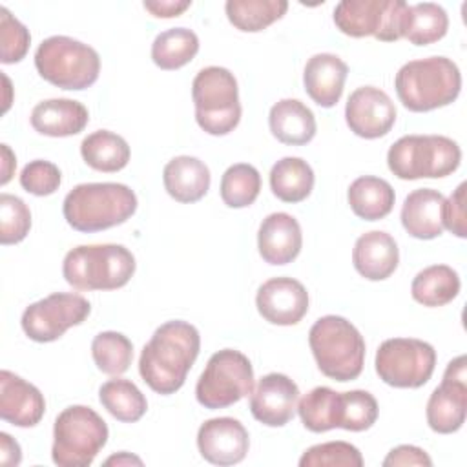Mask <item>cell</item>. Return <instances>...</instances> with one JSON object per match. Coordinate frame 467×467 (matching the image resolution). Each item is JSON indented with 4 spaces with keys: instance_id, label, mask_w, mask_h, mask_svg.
<instances>
[{
    "instance_id": "obj_1",
    "label": "cell",
    "mask_w": 467,
    "mask_h": 467,
    "mask_svg": "<svg viewBox=\"0 0 467 467\" xmlns=\"http://www.w3.org/2000/svg\"><path fill=\"white\" fill-rule=\"evenodd\" d=\"M201 350L199 330L182 319L162 323L144 345L139 358V374L157 394H175Z\"/></svg>"
},
{
    "instance_id": "obj_2",
    "label": "cell",
    "mask_w": 467,
    "mask_h": 467,
    "mask_svg": "<svg viewBox=\"0 0 467 467\" xmlns=\"http://www.w3.org/2000/svg\"><path fill=\"white\" fill-rule=\"evenodd\" d=\"M137 204L135 192L126 184L84 182L64 197L62 213L73 230L93 234L126 223Z\"/></svg>"
},
{
    "instance_id": "obj_3",
    "label": "cell",
    "mask_w": 467,
    "mask_h": 467,
    "mask_svg": "<svg viewBox=\"0 0 467 467\" xmlns=\"http://www.w3.org/2000/svg\"><path fill=\"white\" fill-rule=\"evenodd\" d=\"M400 102L414 113L452 104L462 89V73L447 57H427L403 64L394 78Z\"/></svg>"
},
{
    "instance_id": "obj_4",
    "label": "cell",
    "mask_w": 467,
    "mask_h": 467,
    "mask_svg": "<svg viewBox=\"0 0 467 467\" xmlns=\"http://www.w3.org/2000/svg\"><path fill=\"white\" fill-rule=\"evenodd\" d=\"M135 257L122 244H80L69 250L62 263V275L80 292L117 290L135 274Z\"/></svg>"
},
{
    "instance_id": "obj_5",
    "label": "cell",
    "mask_w": 467,
    "mask_h": 467,
    "mask_svg": "<svg viewBox=\"0 0 467 467\" xmlns=\"http://www.w3.org/2000/svg\"><path fill=\"white\" fill-rule=\"evenodd\" d=\"M308 345L317 368L330 379L352 381L365 363V339L359 330L341 316L319 317L308 332Z\"/></svg>"
},
{
    "instance_id": "obj_6",
    "label": "cell",
    "mask_w": 467,
    "mask_h": 467,
    "mask_svg": "<svg viewBox=\"0 0 467 467\" xmlns=\"http://www.w3.org/2000/svg\"><path fill=\"white\" fill-rule=\"evenodd\" d=\"M460 161L458 142L445 135H405L387 151L389 170L401 181L447 177Z\"/></svg>"
},
{
    "instance_id": "obj_7",
    "label": "cell",
    "mask_w": 467,
    "mask_h": 467,
    "mask_svg": "<svg viewBox=\"0 0 467 467\" xmlns=\"http://www.w3.org/2000/svg\"><path fill=\"white\" fill-rule=\"evenodd\" d=\"M38 75L60 89L82 91L93 86L100 73V57L91 46L71 36L55 35L35 51Z\"/></svg>"
},
{
    "instance_id": "obj_8",
    "label": "cell",
    "mask_w": 467,
    "mask_h": 467,
    "mask_svg": "<svg viewBox=\"0 0 467 467\" xmlns=\"http://www.w3.org/2000/svg\"><path fill=\"white\" fill-rule=\"evenodd\" d=\"M195 120L208 135H228L241 120L239 88L234 73L221 66L202 67L192 82Z\"/></svg>"
},
{
    "instance_id": "obj_9",
    "label": "cell",
    "mask_w": 467,
    "mask_h": 467,
    "mask_svg": "<svg viewBox=\"0 0 467 467\" xmlns=\"http://www.w3.org/2000/svg\"><path fill=\"white\" fill-rule=\"evenodd\" d=\"M106 421L86 405L66 407L53 425L51 458L58 467H88L108 441Z\"/></svg>"
},
{
    "instance_id": "obj_10",
    "label": "cell",
    "mask_w": 467,
    "mask_h": 467,
    "mask_svg": "<svg viewBox=\"0 0 467 467\" xmlns=\"http://www.w3.org/2000/svg\"><path fill=\"white\" fill-rule=\"evenodd\" d=\"M254 392L250 359L234 348L210 356L195 385V398L204 409H226Z\"/></svg>"
},
{
    "instance_id": "obj_11",
    "label": "cell",
    "mask_w": 467,
    "mask_h": 467,
    "mask_svg": "<svg viewBox=\"0 0 467 467\" xmlns=\"http://www.w3.org/2000/svg\"><path fill=\"white\" fill-rule=\"evenodd\" d=\"M407 15L409 4L403 0H343L334 9V24L354 38L396 42L405 35Z\"/></svg>"
},
{
    "instance_id": "obj_12",
    "label": "cell",
    "mask_w": 467,
    "mask_h": 467,
    "mask_svg": "<svg viewBox=\"0 0 467 467\" xmlns=\"http://www.w3.org/2000/svg\"><path fill=\"white\" fill-rule=\"evenodd\" d=\"M374 365L383 383L396 389H420L434 372L436 350L416 337H392L379 345Z\"/></svg>"
},
{
    "instance_id": "obj_13",
    "label": "cell",
    "mask_w": 467,
    "mask_h": 467,
    "mask_svg": "<svg viewBox=\"0 0 467 467\" xmlns=\"http://www.w3.org/2000/svg\"><path fill=\"white\" fill-rule=\"evenodd\" d=\"M91 305L86 297L73 292H55L31 303L20 319L26 336L36 343H51L64 336L71 327L88 319Z\"/></svg>"
},
{
    "instance_id": "obj_14",
    "label": "cell",
    "mask_w": 467,
    "mask_h": 467,
    "mask_svg": "<svg viewBox=\"0 0 467 467\" xmlns=\"http://www.w3.org/2000/svg\"><path fill=\"white\" fill-rule=\"evenodd\" d=\"M467 359L458 356L445 367L440 387L427 401V423L438 434H452L462 429L467 414Z\"/></svg>"
},
{
    "instance_id": "obj_15",
    "label": "cell",
    "mask_w": 467,
    "mask_h": 467,
    "mask_svg": "<svg viewBox=\"0 0 467 467\" xmlns=\"http://www.w3.org/2000/svg\"><path fill=\"white\" fill-rule=\"evenodd\" d=\"M345 120L354 135L361 139H379L392 130L396 106L383 89L361 86L354 89L347 100Z\"/></svg>"
},
{
    "instance_id": "obj_16",
    "label": "cell",
    "mask_w": 467,
    "mask_h": 467,
    "mask_svg": "<svg viewBox=\"0 0 467 467\" xmlns=\"http://www.w3.org/2000/svg\"><path fill=\"white\" fill-rule=\"evenodd\" d=\"M255 306L272 325H297L308 312V292L294 277H272L257 288Z\"/></svg>"
},
{
    "instance_id": "obj_17",
    "label": "cell",
    "mask_w": 467,
    "mask_h": 467,
    "mask_svg": "<svg viewBox=\"0 0 467 467\" xmlns=\"http://www.w3.org/2000/svg\"><path fill=\"white\" fill-rule=\"evenodd\" d=\"M250 436L244 425L230 416L206 420L197 431V449L213 465H235L244 460Z\"/></svg>"
},
{
    "instance_id": "obj_18",
    "label": "cell",
    "mask_w": 467,
    "mask_h": 467,
    "mask_svg": "<svg viewBox=\"0 0 467 467\" xmlns=\"http://www.w3.org/2000/svg\"><path fill=\"white\" fill-rule=\"evenodd\" d=\"M299 387L286 374L270 372L263 376L250 398L252 416L266 427L286 425L297 409Z\"/></svg>"
},
{
    "instance_id": "obj_19",
    "label": "cell",
    "mask_w": 467,
    "mask_h": 467,
    "mask_svg": "<svg viewBox=\"0 0 467 467\" xmlns=\"http://www.w3.org/2000/svg\"><path fill=\"white\" fill-rule=\"evenodd\" d=\"M46 412L42 392L11 370L0 372V418L15 427H35Z\"/></svg>"
},
{
    "instance_id": "obj_20",
    "label": "cell",
    "mask_w": 467,
    "mask_h": 467,
    "mask_svg": "<svg viewBox=\"0 0 467 467\" xmlns=\"http://www.w3.org/2000/svg\"><path fill=\"white\" fill-rule=\"evenodd\" d=\"M303 246L301 226L286 212H274L263 219L257 232L259 255L268 265L292 263Z\"/></svg>"
},
{
    "instance_id": "obj_21",
    "label": "cell",
    "mask_w": 467,
    "mask_h": 467,
    "mask_svg": "<svg viewBox=\"0 0 467 467\" xmlns=\"http://www.w3.org/2000/svg\"><path fill=\"white\" fill-rule=\"evenodd\" d=\"M348 75V66L332 53L312 55L303 71L306 95L321 108H332L339 102Z\"/></svg>"
},
{
    "instance_id": "obj_22",
    "label": "cell",
    "mask_w": 467,
    "mask_h": 467,
    "mask_svg": "<svg viewBox=\"0 0 467 467\" xmlns=\"http://www.w3.org/2000/svg\"><path fill=\"white\" fill-rule=\"evenodd\" d=\"M356 272L368 281H383L394 274L400 250L394 237L383 230H372L358 237L352 250Z\"/></svg>"
},
{
    "instance_id": "obj_23",
    "label": "cell",
    "mask_w": 467,
    "mask_h": 467,
    "mask_svg": "<svg viewBox=\"0 0 467 467\" xmlns=\"http://www.w3.org/2000/svg\"><path fill=\"white\" fill-rule=\"evenodd\" d=\"M31 126L46 137H71L80 133L89 120L86 106L73 99H49L31 111Z\"/></svg>"
},
{
    "instance_id": "obj_24",
    "label": "cell",
    "mask_w": 467,
    "mask_h": 467,
    "mask_svg": "<svg viewBox=\"0 0 467 467\" xmlns=\"http://www.w3.org/2000/svg\"><path fill=\"white\" fill-rule=\"evenodd\" d=\"M443 193L432 188H418L410 192L401 206V224L405 232L416 239H434L441 235V208Z\"/></svg>"
},
{
    "instance_id": "obj_25",
    "label": "cell",
    "mask_w": 467,
    "mask_h": 467,
    "mask_svg": "<svg viewBox=\"0 0 467 467\" xmlns=\"http://www.w3.org/2000/svg\"><path fill=\"white\" fill-rule=\"evenodd\" d=\"M210 170L208 166L190 155L173 157L162 170L164 190L177 202H197L210 190Z\"/></svg>"
},
{
    "instance_id": "obj_26",
    "label": "cell",
    "mask_w": 467,
    "mask_h": 467,
    "mask_svg": "<svg viewBox=\"0 0 467 467\" xmlns=\"http://www.w3.org/2000/svg\"><path fill=\"white\" fill-rule=\"evenodd\" d=\"M268 126L272 135L288 146L308 144L317 130L316 117L297 99H283L270 108Z\"/></svg>"
},
{
    "instance_id": "obj_27",
    "label": "cell",
    "mask_w": 467,
    "mask_h": 467,
    "mask_svg": "<svg viewBox=\"0 0 467 467\" xmlns=\"http://www.w3.org/2000/svg\"><path fill=\"white\" fill-rule=\"evenodd\" d=\"M347 199L356 217L363 221H379L392 212L396 193L385 179L361 175L348 186Z\"/></svg>"
},
{
    "instance_id": "obj_28",
    "label": "cell",
    "mask_w": 467,
    "mask_h": 467,
    "mask_svg": "<svg viewBox=\"0 0 467 467\" xmlns=\"http://www.w3.org/2000/svg\"><path fill=\"white\" fill-rule=\"evenodd\" d=\"M80 155L89 168L113 173L128 166L131 151L124 137L108 130H97L80 142Z\"/></svg>"
},
{
    "instance_id": "obj_29",
    "label": "cell",
    "mask_w": 467,
    "mask_h": 467,
    "mask_svg": "<svg viewBox=\"0 0 467 467\" xmlns=\"http://www.w3.org/2000/svg\"><path fill=\"white\" fill-rule=\"evenodd\" d=\"M314 170L301 157H283L270 170V190L283 202H301L314 188Z\"/></svg>"
},
{
    "instance_id": "obj_30",
    "label": "cell",
    "mask_w": 467,
    "mask_h": 467,
    "mask_svg": "<svg viewBox=\"0 0 467 467\" xmlns=\"http://www.w3.org/2000/svg\"><path fill=\"white\" fill-rule=\"evenodd\" d=\"M460 275L447 265H432L416 274L410 285L412 299L423 306H443L460 294Z\"/></svg>"
},
{
    "instance_id": "obj_31",
    "label": "cell",
    "mask_w": 467,
    "mask_h": 467,
    "mask_svg": "<svg viewBox=\"0 0 467 467\" xmlns=\"http://www.w3.org/2000/svg\"><path fill=\"white\" fill-rule=\"evenodd\" d=\"M99 400L100 405L122 423H135L148 410L146 396L133 381L124 378H115L102 383L99 389Z\"/></svg>"
},
{
    "instance_id": "obj_32",
    "label": "cell",
    "mask_w": 467,
    "mask_h": 467,
    "mask_svg": "<svg viewBox=\"0 0 467 467\" xmlns=\"http://www.w3.org/2000/svg\"><path fill=\"white\" fill-rule=\"evenodd\" d=\"M199 51V36L186 27H171L159 33L151 44V60L157 67L173 71L188 62Z\"/></svg>"
},
{
    "instance_id": "obj_33",
    "label": "cell",
    "mask_w": 467,
    "mask_h": 467,
    "mask_svg": "<svg viewBox=\"0 0 467 467\" xmlns=\"http://www.w3.org/2000/svg\"><path fill=\"white\" fill-rule=\"evenodd\" d=\"M288 9L285 0H228L224 4L230 24L244 33H257L283 18Z\"/></svg>"
},
{
    "instance_id": "obj_34",
    "label": "cell",
    "mask_w": 467,
    "mask_h": 467,
    "mask_svg": "<svg viewBox=\"0 0 467 467\" xmlns=\"http://www.w3.org/2000/svg\"><path fill=\"white\" fill-rule=\"evenodd\" d=\"M449 29L447 11L432 2L409 5L405 35L414 46H429L441 40Z\"/></svg>"
},
{
    "instance_id": "obj_35",
    "label": "cell",
    "mask_w": 467,
    "mask_h": 467,
    "mask_svg": "<svg viewBox=\"0 0 467 467\" xmlns=\"http://www.w3.org/2000/svg\"><path fill=\"white\" fill-rule=\"evenodd\" d=\"M337 401L339 392L332 390L330 387L312 389L297 403L301 423L312 432L337 429Z\"/></svg>"
},
{
    "instance_id": "obj_36",
    "label": "cell",
    "mask_w": 467,
    "mask_h": 467,
    "mask_svg": "<svg viewBox=\"0 0 467 467\" xmlns=\"http://www.w3.org/2000/svg\"><path fill=\"white\" fill-rule=\"evenodd\" d=\"M91 356L100 372L109 376H120L131 365L133 345L124 334L106 330L93 337Z\"/></svg>"
},
{
    "instance_id": "obj_37",
    "label": "cell",
    "mask_w": 467,
    "mask_h": 467,
    "mask_svg": "<svg viewBox=\"0 0 467 467\" xmlns=\"http://www.w3.org/2000/svg\"><path fill=\"white\" fill-rule=\"evenodd\" d=\"M261 192V175L246 162L232 164L221 177V199L228 208H246Z\"/></svg>"
},
{
    "instance_id": "obj_38",
    "label": "cell",
    "mask_w": 467,
    "mask_h": 467,
    "mask_svg": "<svg viewBox=\"0 0 467 467\" xmlns=\"http://www.w3.org/2000/svg\"><path fill=\"white\" fill-rule=\"evenodd\" d=\"M376 398L361 389L339 392L337 401V429L361 432L370 429L378 420Z\"/></svg>"
},
{
    "instance_id": "obj_39",
    "label": "cell",
    "mask_w": 467,
    "mask_h": 467,
    "mask_svg": "<svg viewBox=\"0 0 467 467\" xmlns=\"http://www.w3.org/2000/svg\"><path fill=\"white\" fill-rule=\"evenodd\" d=\"M301 467H361L359 449L348 441H327L308 447L299 458Z\"/></svg>"
},
{
    "instance_id": "obj_40",
    "label": "cell",
    "mask_w": 467,
    "mask_h": 467,
    "mask_svg": "<svg viewBox=\"0 0 467 467\" xmlns=\"http://www.w3.org/2000/svg\"><path fill=\"white\" fill-rule=\"evenodd\" d=\"M31 228V212L27 204L11 193L0 195V243L16 244L26 239Z\"/></svg>"
},
{
    "instance_id": "obj_41",
    "label": "cell",
    "mask_w": 467,
    "mask_h": 467,
    "mask_svg": "<svg viewBox=\"0 0 467 467\" xmlns=\"http://www.w3.org/2000/svg\"><path fill=\"white\" fill-rule=\"evenodd\" d=\"M31 44L27 27L15 18L7 7H0V60L4 64L20 62Z\"/></svg>"
},
{
    "instance_id": "obj_42",
    "label": "cell",
    "mask_w": 467,
    "mask_h": 467,
    "mask_svg": "<svg viewBox=\"0 0 467 467\" xmlns=\"http://www.w3.org/2000/svg\"><path fill=\"white\" fill-rule=\"evenodd\" d=\"M62 182V173L51 161L36 159L27 162L20 171V186L36 197L51 195L58 190Z\"/></svg>"
},
{
    "instance_id": "obj_43",
    "label": "cell",
    "mask_w": 467,
    "mask_h": 467,
    "mask_svg": "<svg viewBox=\"0 0 467 467\" xmlns=\"http://www.w3.org/2000/svg\"><path fill=\"white\" fill-rule=\"evenodd\" d=\"M441 224L460 239L467 237L465 228V182H462L449 199L443 201Z\"/></svg>"
},
{
    "instance_id": "obj_44",
    "label": "cell",
    "mask_w": 467,
    "mask_h": 467,
    "mask_svg": "<svg viewBox=\"0 0 467 467\" xmlns=\"http://www.w3.org/2000/svg\"><path fill=\"white\" fill-rule=\"evenodd\" d=\"M401 465L431 467L432 460L423 449L416 445H398L389 451V454L383 460V467H401Z\"/></svg>"
},
{
    "instance_id": "obj_45",
    "label": "cell",
    "mask_w": 467,
    "mask_h": 467,
    "mask_svg": "<svg viewBox=\"0 0 467 467\" xmlns=\"http://www.w3.org/2000/svg\"><path fill=\"white\" fill-rule=\"evenodd\" d=\"M146 11H150L157 18H173L182 15L192 2L190 0H157V2H144L142 4Z\"/></svg>"
},
{
    "instance_id": "obj_46",
    "label": "cell",
    "mask_w": 467,
    "mask_h": 467,
    "mask_svg": "<svg viewBox=\"0 0 467 467\" xmlns=\"http://www.w3.org/2000/svg\"><path fill=\"white\" fill-rule=\"evenodd\" d=\"M22 460V451L16 440L7 432H0V463L2 465H18Z\"/></svg>"
},
{
    "instance_id": "obj_47",
    "label": "cell",
    "mask_w": 467,
    "mask_h": 467,
    "mask_svg": "<svg viewBox=\"0 0 467 467\" xmlns=\"http://www.w3.org/2000/svg\"><path fill=\"white\" fill-rule=\"evenodd\" d=\"M15 166H16V159H15V153L9 150L7 144H2V179H0V184H7L11 181V175L15 171Z\"/></svg>"
},
{
    "instance_id": "obj_48",
    "label": "cell",
    "mask_w": 467,
    "mask_h": 467,
    "mask_svg": "<svg viewBox=\"0 0 467 467\" xmlns=\"http://www.w3.org/2000/svg\"><path fill=\"white\" fill-rule=\"evenodd\" d=\"M106 465H142V460L140 458H137V456H133V454H130V452H119V454H113V456H109L106 462H104Z\"/></svg>"
}]
</instances>
